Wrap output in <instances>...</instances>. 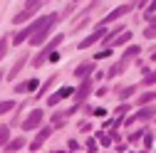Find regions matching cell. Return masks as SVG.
I'll return each mask as SVG.
<instances>
[{
    "label": "cell",
    "instance_id": "obj_1",
    "mask_svg": "<svg viewBox=\"0 0 156 153\" xmlns=\"http://www.w3.org/2000/svg\"><path fill=\"white\" fill-rule=\"evenodd\" d=\"M57 17H60V15H47V22L40 27V30H37L32 37H30V45H35V47H40L42 42H47L50 40V35H52V30H55V25H57Z\"/></svg>",
    "mask_w": 156,
    "mask_h": 153
},
{
    "label": "cell",
    "instance_id": "obj_2",
    "mask_svg": "<svg viewBox=\"0 0 156 153\" xmlns=\"http://www.w3.org/2000/svg\"><path fill=\"white\" fill-rule=\"evenodd\" d=\"M62 40H65V35H55L52 40H47V45L42 47V52H40V54H37L35 59H32V67H42V64L50 59V54H52L57 47H60V45H62Z\"/></svg>",
    "mask_w": 156,
    "mask_h": 153
},
{
    "label": "cell",
    "instance_id": "obj_3",
    "mask_svg": "<svg viewBox=\"0 0 156 153\" xmlns=\"http://www.w3.org/2000/svg\"><path fill=\"white\" fill-rule=\"evenodd\" d=\"M42 109H32L27 116H25V121H23V131H32V128H40V124H42Z\"/></svg>",
    "mask_w": 156,
    "mask_h": 153
},
{
    "label": "cell",
    "instance_id": "obj_4",
    "mask_svg": "<svg viewBox=\"0 0 156 153\" xmlns=\"http://www.w3.org/2000/svg\"><path fill=\"white\" fill-rule=\"evenodd\" d=\"M89 91H92V79L89 76H84L82 79V84H80V89H74V106H80L82 101H87V97H89Z\"/></svg>",
    "mask_w": 156,
    "mask_h": 153
},
{
    "label": "cell",
    "instance_id": "obj_5",
    "mask_svg": "<svg viewBox=\"0 0 156 153\" xmlns=\"http://www.w3.org/2000/svg\"><path fill=\"white\" fill-rule=\"evenodd\" d=\"M131 8H134V3H129V5H119V8H114L104 20H102V25H112L114 20H119V17H124L126 12H131Z\"/></svg>",
    "mask_w": 156,
    "mask_h": 153
},
{
    "label": "cell",
    "instance_id": "obj_6",
    "mask_svg": "<svg viewBox=\"0 0 156 153\" xmlns=\"http://www.w3.org/2000/svg\"><path fill=\"white\" fill-rule=\"evenodd\" d=\"M104 35H107V30H104V27H97V30H94V32H92L89 37H84V40H82L80 45H77V47H80V49H87V47H92V45H94L97 40H102Z\"/></svg>",
    "mask_w": 156,
    "mask_h": 153
},
{
    "label": "cell",
    "instance_id": "obj_7",
    "mask_svg": "<svg viewBox=\"0 0 156 153\" xmlns=\"http://www.w3.org/2000/svg\"><path fill=\"white\" fill-rule=\"evenodd\" d=\"M50 136H52V128H50V126L40 128V133H37V138H35V141L30 143V148H32V151H37V148H40V146H42V143H45V141L50 138Z\"/></svg>",
    "mask_w": 156,
    "mask_h": 153
},
{
    "label": "cell",
    "instance_id": "obj_8",
    "mask_svg": "<svg viewBox=\"0 0 156 153\" xmlns=\"http://www.w3.org/2000/svg\"><path fill=\"white\" fill-rule=\"evenodd\" d=\"M92 72H94V62L89 59V62H82L80 67L74 69V76H80V79H84V76H89Z\"/></svg>",
    "mask_w": 156,
    "mask_h": 153
},
{
    "label": "cell",
    "instance_id": "obj_9",
    "mask_svg": "<svg viewBox=\"0 0 156 153\" xmlns=\"http://www.w3.org/2000/svg\"><path fill=\"white\" fill-rule=\"evenodd\" d=\"M35 89H40V82H37V79H27L25 84H17V87H15L17 94H23V91H35Z\"/></svg>",
    "mask_w": 156,
    "mask_h": 153
},
{
    "label": "cell",
    "instance_id": "obj_10",
    "mask_svg": "<svg viewBox=\"0 0 156 153\" xmlns=\"http://www.w3.org/2000/svg\"><path fill=\"white\" fill-rule=\"evenodd\" d=\"M156 116V106H144L139 114H136V121H149Z\"/></svg>",
    "mask_w": 156,
    "mask_h": 153
},
{
    "label": "cell",
    "instance_id": "obj_11",
    "mask_svg": "<svg viewBox=\"0 0 156 153\" xmlns=\"http://www.w3.org/2000/svg\"><path fill=\"white\" fill-rule=\"evenodd\" d=\"M139 52H141V47H139V45H131V47H126V52H124V57H122V62H119V64H122V67H126V62L131 59V57H136Z\"/></svg>",
    "mask_w": 156,
    "mask_h": 153
},
{
    "label": "cell",
    "instance_id": "obj_12",
    "mask_svg": "<svg viewBox=\"0 0 156 153\" xmlns=\"http://www.w3.org/2000/svg\"><path fill=\"white\" fill-rule=\"evenodd\" d=\"M122 32H124V25H116L112 32H107V35L102 37V40H104V45H109V47H112V42L116 40V35H122Z\"/></svg>",
    "mask_w": 156,
    "mask_h": 153
},
{
    "label": "cell",
    "instance_id": "obj_13",
    "mask_svg": "<svg viewBox=\"0 0 156 153\" xmlns=\"http://www.w3.org/2000/svg\"><path fill=\"white\" fill-rule=\"evenodd\" d=\"M129 40H131V32H129V30H124L122 35H116V40L112 42V47H122V45H126Z\"/></svg>",
    "mask_w": 156,
    "mask_h": 153
},
{
    "label": "cell",
    "instance_id": "obj_14",
    "mask_svg": "<svg viewBox=\"0 0 156 153\" xmlns=\"http://www.w3.org/2000/svg\"><path fill=\"white\" fill-rule=\"evenodd\" d=\"M10 141V128L8 126H0V148H5Z\"/></svg>",
    "mask_w": 156,
    "mask_h": 153
},
{
    "label": "cell",
    "instance_id": "obj_15",
    "mask_svg": "<svg viewBox=\"0 0 156 153\" xmlns=\"http://www.w3.org/2000/svg\"><path fill=\"white\" fill-rule=\"evenodd\" d=\"M25 62H27V57H20V59H17V64H15V67L10 69V74H8V76H10V79H12V76H15L17 72H20L23 67H25Z\"/></svg>",
    "mask_w": 156,
    "mask_h": 153
},
{
    "label": "cell",
    "instance_id": "obj_16",
    "mask_svg": "<svg viewBox=\"0 0 156 153\" xmlns=\"http://www.w3.org/2000/svg\"><path fill=\"white\" fill-rule=\"evenodd\" d=\"M23 146H25V138H12V143H8L5 148L8 151H17V148H23Z\"/></svg>",
    "mask_w": 156,
    "mask_h": 153
},
{
    "label": "cell",
    "instance_id": "obj_17",
    "mask_svg": "<svg viewBox=\"0 0 156 153\" xmlns=\"http://www.w3.org/2000/svg\"><path fill=\"white\" fill-rule=\"evenodd\" d=\"M154 99H156V91H149V94H144V97H139V101H136V104L144 106V104H149V101H154Z\"/></svg>",
    "mask_w": 156,
    "mask_h": 153
},
{
    "label": "cell",
    "instance_id": "obj_18",
    "mask_svg": "<svg viewBox=\"0 0 156 153\" xmlns=\"http://www.w3.org/2000/svg\"><path fill=\"white\" fill-rule=\"evenodd\" d=\"M12 106H15V101H0V116H3V114H8Z\"/></svg>",
    "mask_w": 156,
    "mask_h": 153
},
{
    "label": "cell",
    "instance_id": "obj_19",
    "mask_svg": "<svg viewBox=\"0 0 156 153\" xmlns=\"http://www.w3.org/2000/svg\"><path fill=\"white\" fill-rule=\"evenodd\" d=\"M57 94H60L62 99H67V97H72V94H74V89H72V87H62V89L57 91Z\"/></svg>",
    "mask_w": 156,
    "mask_h": 153
},
{
    "label": "cell",
    "instance_id": "obj_20",
    "mask_svg": "<svg viewBox=\"0 0 156 153\" xmlns=\"http://www.w3.org/2000/svg\"><path fill=\"white\" fill-rule=\"evenodd\" d=\"M154 141H156L154 133H144V146H146V148H151V146H154Z\"/></svg>",
    "mask_w": 156,
    "mask_h": 153
},
{
    "label": "cell",
    "instance_id": "obj_21",
    "mask_svg": "<svg viewBox=\"0 0 156 153\" xmlns=\"http://www.w3.org/2000/svg\"><path fill=\"white\" fill-rule=\"evenodd\" d=\"M60 99H62L60 94H50V97H47V104H50V106H57V104H60Z\"/></svg>",
    "mask_w": 156,
    "mask_h": 153
},
{
    "label": "cell",
    "instance_id": "obj_22",
    "mask_svg": "<svg viewBox=\"0 0 156 153\" xmlns=\"http://www.w3.org/2000/svg\"><path fill=\"white\" fill-rule=\"evenodd\" d=\"M154 82H156V72H151V74H149V76H146V79H144V82H141V84H146V87H151V84H154Z\"/></svg>",
    "mask_w": 156,
    "mask_h": 153
},
{
    "label": "cell",
    "instance_id": "obj_23",
    "mask_svg": "<svg viewBox=\"0 0 156 153\" xmlns=\"http://www.w3.org/2000/svg\"><path fill=\"white\" fill-rule=\"evenodd\" d=\"M42 3H45V0H25V5H27V8H40Z\"/></svg>",
    "mask_w": 156,
    "mask_h": 153
},
{
    "label": "cell",
    "instance_id": "obj_24",
    "mask_svg": "<svg viewBox=\"0 0 156 153\" xmlns=\"http://www.w3.org/2000/svg\"><path fill=\"white\" fill-rule=\"evenodd\" d=\"M5 49H8V40L3 37V40H0V59H3V57H5Z\"/></svg>",
    "mask_w": 156,
    "mask_h": 153
},
{
    "label": "cell",
    "instance_id": "obj_25",
    "mask_svg": "<svg viewBox=\"0 0 156 153\" xmlns=\"http://www.w3.org/2000/svg\"><path fill=\"white\" fill-rule=\"evenodd\" d=\"M156 12V0H151V3H149V8H146V17H151Z\"/></svg>",
    "mask_w": 156,
    "mask_h": 153
},
{
    "label": "cell",
    "instance_id": "obj_26",
    "mask_svg": "<svg viewBox=\"0 0 156 153\" xmlns=\"http://www.w3.org/2000/svg\"><path fill=\"white\" fill-rule=\"evenodd\" d=\"M129 97H134V87H126V89L122 91V99H129Z\"/></svg>",
    "mask_w": 156,
    "mask_h": 153
},
{
    "label": "cell",
    "instance_id": "obj_27",
    "mask_svg": "<svg viewBox=\"0 0 156 153\" xmlns=\"http://www.w3.org/2000/svg\"><path fill=\"white\" fill-rule=\"evenodd\" d=\"M52 121H55V126H65V116H62V114H57Z\"/></svg>",
    "mask_w": 156,
    "mask_h": 153
},
{
    "label": "cell",
    "instance_id": "obj_28",
    "mask_svg": "<svg viewBox=\"0 0 156 153\" xmlns=\"http://www.w3.org/2000/svg\"><path fill=\"white\" fill-rule=\"evenodd\" d=\"M99 141H102V146H112V138L107 136V133H102V136H99Z\"/></svg>",
    "mask_w": 156,
    "mask_h": 153
},
{
    "label": "cell",
    "instance_id": "obj_29",
    "mask_svg": "<svg viewBox=\"0 0 156 153\" xmlns=\"http://www.w3.org/2000/svg\"><path fill=\"white\" fill-rule=\"evenodd\" d=\"M87 148H89V153H94V151H97V143L89 138V141H87Z\"/></svg>",
    "mask_w": 156,
    "mask_h": 153
},
{
    "label": "cell",
    "instance_id": "obj_30",
    "mask_svg": "<svg viewBox=\"0 0 156 153\" xmlns=\"http://www.w3.org/2000/svg\"><path fill=\"white\" fill-rule=\"evenodd\" d=\"M149 22H151V27H156V15H154V17H149Z\"/></svg>",
    "mask_w": 156,
    "mask_h": 153
},
{
    "label": "cell",
    "instance_id": "obj_31",
    "mask_svg": "<svg viewBox=\"0 0 156 153\" xmlns=\"http://www.w3.org/2000/svg\"><path fill=\"white\" fill-rule=\"evenodd\" d=\"M149 3H151V0H144V3H141V5H149Z\"/></svg>",
    "mask_w": 156,
    "mask_h": 153
},
{
    "label": "cell",
    "instance_id": "obj_32",
    "mask_svg": "<svg viewBox=\"0 0 156 153\" xmlns=\"http://www.w3.org/2000/svg\"><path fill=\"white\" fill-rule=\"evenodd\" d=\"M0 82H3V74H0Z\"/></svg>",
    "mask_w": 156,
    "mask_h": 153
},
{
    "label": "cell",
    "instance_id": "obj_33",
    "mask_svg": "<svg viewBox=\"0 0 156 153\" xmlns=\"http://www.w3.org/2000/svg\"><path fill=\"white\" fill-rule=\"evenodd\" d=\"M72 3H80V0H72Z\"/></svg>",
    "mask_w": 156,
    "mask_h": 153
},
{
    "label": "cell",
    "instance_id": "obj_34",
    "mask_svg": "<svg viewBox=\"0 0 156 153\" xmlns=\"http://www.w3.org/2000/svg\"><path fill=\"white\" fill-rule=\"evenodd\" d=\"M94 3H99V0H94Z\"/></svg>",
    "mask_w": 156,
    "mask_h": 153
}]
</instances>
